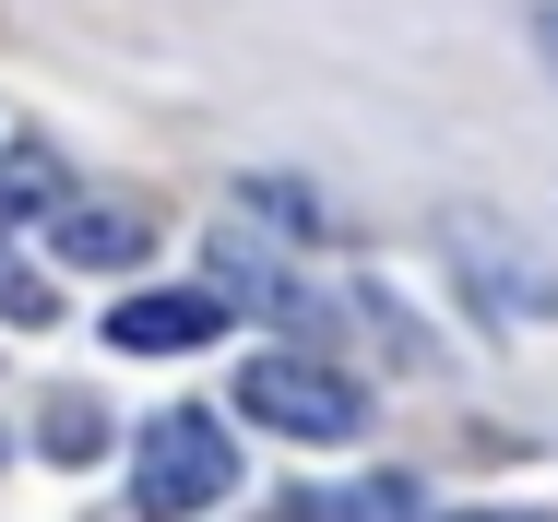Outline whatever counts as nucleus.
<instances>
[{
    "label": "nucleus",
    "instance_id": "nucleus-1",
    "mask_svg": "<svg viewBox=\"0 0 558 522\" xmlns=\"http://www.w3.org/2000/svg\"><path fill=\"white\" fill-rule=\"evenodd\" d=\"M226 487H238V439H226V416L167 404V416L143 427V463H131V511H143V522H191V511H215Z\"/></svg>",
    "mask_w": 558,
    "mask_h": 522
},
{
    "label": "nucleus",
    "instance_id": "nucleus-2",
    "mask_svg": "<svg viewBox=\"0 0 558 522\" xmlns=\"http://www.w3.org/2000/svg\"><path fill=\"white\" fill-rule=\"evenodd\" d=\"M238 416L286 427V439H356L368 427V392L344 368H322V356H250L238 368Z\"/></svg>",
    "mask_w": 558,
    "mask_h": 522
},
{
    "label": "nucleus",
    "instance_id": "nucleus-3",
    "mask_svg": "<svg viewBox=\"0 0 558 522\" xmlns=\"http://www.w3.org/2000/svg\"><path fill=\"white\" fill-rule=\"evenodd\" d=\"M440 238H451V262H463V286H475V309H499V320H558V274H547L535 238H511V226H487V214H451Z\"/></svg>",
    "mask_w": 558,
    "mask_h": 522
},
{
    "label": "nucleus",
    "instance_id": "nucleus-4",
    "mask_svg": "<svg viewBox=\"0 0 558 522\" xmlns=\"http://www.w3.org/2000/svg\"><path fill=\"white\" fill-rule=\"evenodd\" d=\"M215 332H226V298H203V286L119 298V309H108V344H119V356H191V344H215Z\"/></svg>",
    "mask_w": 558,
    "mask_h": 522
},
{
    "label": "nucleus",
    "instance_id": "nucleus-5",
    "mask_svg": "<svg viewBox=\"0 0 558 522\" xmlns=\"http://www.w3.org/2000/svg\"><path fill=\"white\" fill-rule=\"evenodd\" d=\"M48 250H60L72 274H131V262L155 250V226H143L131 203H60L48 214Z\"/></svg>",
    "mask_w": 558,
    "mask_h": 522
},
{
    "label": "nucleus",
    "instance_id": "nucleus-6",
    "mask_svg": "<svg viewBox=\"0 0 558 522\" xmlns=\"http://www.w3.org/2000/svg\"><path fill=\"white\" fill-rule=\"evenodd\" d=\"M0 214H60V155L48 143H12L0 155Z\"/></svg>",
    "mask_w": 558,
    "mask_h": 522
},
{
    "label": "nucleus",
    "instance_id": "nucleus-7",
    "mask_svg": "<svg viewBox=\"0 0 558 522\" xmlns=\"http://www.w3.org/2000/svg\"><path fill=\"white\" fill-rule=\"evenodd\" d=\"M298 522H416V487L380 475V487H356V499H298Z\"/></svg>",
    "mask_w": 558,
    "mask_h": 522
},
{
    "label": "nucleus",
    "instance_id": "nucleus-8",
    "mask_svg": "<svg viewBox=\"0 0 558 522\" xmlns=\"http://www.w3.org/2000/svg\"><path fill=\"white\" fill-rule=\"evenodd\" d=\"M36 439H48L60 463H84V451H108V404H84V392H60V404L36 416Z\"/></svg>",
    "mask_w": 558,
    "mask_h": 522
},
{
    "label": "nucleus",
    "instance_id": "nucleus-9",
    "mask_svg": "<svg viewBox=\"0 0 558 522\" xmlns=\"http://www.w3.org/2000/svg\"><path fill=\"white\" fill-rule=\"evenodd\" d=\"M535 48H547V72H558V12H535Z\"/></svg>",
    "mask_w": 558,
    "mask_h": 522
},
{
    "label": "nucleus",
    "instance_id": "nucleus-10",
    "mask_svg": "<svg viewBox=\"0 0 558 522\" xmlns=\"http://www.w3.org/2000/svg\"><path fill=\"white\" fill-rule=\"evenodd\" d=\"M440 522H511V511H440Z\"/></svg>",
    "mask_w": 558,
    "mask_h": 522
}]
</instances>
